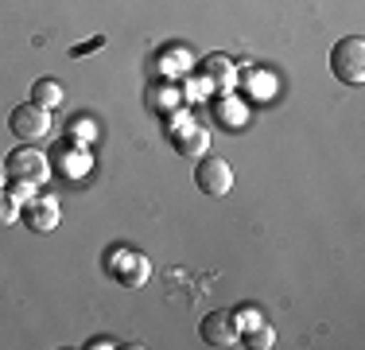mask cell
Wrapping results in <instances>:
<instances>
[{
  "instance_id": "1",
  "label": "cell",
  "mask_w": 365,
  "mask_h": 350,
  "mask_svg": "<svg viewBox=\"0 0 365 350\" xmlns=\"http://www.w3.org/2000/svg\"><path fill=\"white\" fill-rule=\"evenodd\" d=\"M330 74L342 86H361L365 82V39L361 35H342L330 47Z\"/></svg>"
},
{
  "instance_id": "2",
  "label": "cell",
  "mask_w": 365,
  "mask_h": 350,
  "mask_svg": "<svg viewBox=\"0 0 365 350\" xmlns=\"http://www.w3.org/2000/svg\"><path fill=\"white\" fill-rule=\"evenodd\" d=\"M106 273L125 288H140V284H148V276H152V261H148L140 249H133V245H113L106 253Z\"/></svg>"
},
{
  "instance_id": "3",
  "label": "cell",
  "mask_w": 365,
  "mask_h": 350,
  "mask_svg": "<svg viewBox=\"0 0 365 350\" xmlns=\"http://www.w3.org/2000/svg\"><path fill=\"white\" fill-rule=\"evenodd\" d=\"M4 175H8V183H24V187L36 191V187L47 183L51 160L43 152H36L31 144H24V148H16V152L4 156Z\"/></svg>"
},
{
  "instance_id": "4",
  "label": "cell",
  "mask_w": 365,
  "mask_h": 350,
  "mask_svg": "<svg viewBox=\"0 0 365 350\" xmlns=\"http://www.w3.org/2000/svg\"><path fill=\"white\" fill-rule=\"evenodd\" d=\"M8 129L12 136H20L24 144H36L51 133V109H43L36 101H20L12 113H8Z\"/></svg>"
},
{
  "instance_id": "5",
  "label": "cell",
  "mask_w": 365,
  "mask_h": 350,
  "mask_svg": "<svg viewBox=\"0 0 365 350\" xmlns=\"http://www.w3.org/2000/svg\"><path fill=\"white\" fill-rule=\"evenodd\" d=\"M195 187L210 199H222L233 191V168L222 160V156H202L195 168Z\"/></svg>"
},
{
  "instance_id": "6",
  "label": "cell",
  "mask_w": 365,
  "mask_h": 350,
  "mask_svg": "<svg viewBox=\"0 0 365 350\" xmlns=\"http://www.w3.org/2000/svg\"><path fill=\"white\" fill-rule=\"evenodd\" d=\"M58 203L55 199H47V195H31V199H24L20 203V222L28 226V230H36V234H51L58 226Z\"/></svg>"
},
{
  "instance_id": "7",
  "label": "cell",
  "mask_w": 365,
  "mask_h": 350,
  "mask_svg": "<svg viewBox=\"0 0 365 350\" xmlns=\"http://www.w3.org/2000/svg\"><path fill=\"white\" fill-rule=\"evenodd\" d=\"M198 335L206 346H237V327H233L230 311H206L198 323Z\"/></svg>"
},
{
  "instance_id": "8",
  "label": "cell",
  "mask_w": 365,
  "mask_h": 350,
  "mask_svg": "<svg viewBox=\"0 0 365 350\" xmlns=\"http://www.w3.org/2000/svg\"><path fill=\"white\" fill-rule=\"evenodd\" d=\"M171 140H175L179 156H206V148H210V133H206L202 125H195L190 117H187V125L171 129Z\"/></svg>"
},
{
  "instance_id": "9",
  "label": "cell",
  "mask_w": 365,
  "mask_h": 350,
  "mask_svg": "<svg viewBox=\"0 0 365 350\" xmlns=\"http://www.w3.org/2000/svg\"><path fill=\"white\" fill-rule=\"evenodd\" d=\"M51 156H55L58 171H66V175H82V168H86V156H82V148H78L74 140H58Z\"/></svg>"
},
{
  "instance_id": "10",
  "label": "cell",
  "mask_w": 365,
  "mask_h": 350,
  "mask_svg": "<svg viewBox=\"0 0 365 350\" xmlns=\"http://www.w3.org/2000/svg\"><path fill=\"white\" fill-rule=\"evenodd\" d=\"M63 82H55V78H36L31 82V98L28 101H36L43 105V109H55V105H63Z\"/></svg>"
},
{
  "instance_id": "11",
  "label": "cell",
  "mask_w": 365,
  "mask_h": 350,
  "mask_svg": "<svg viewBox=\"0 0 365 350\" xmlns=\"http://www.w3.org/2000/svg\"><path fill=\"white\" fill-rule=\"evenodd\" d=\"M241 339H245V346H253V350H268L276 343V331H272V323H253L249 331H241Z\"/></svg>"
},
{
  "instance_id": "12",
  "label": "cell",
  "mask_w": 365,
  "mask_h": 350,
  "mask_svg": "<svg viewBox=\"0 0 365 350\" xmlns=\"http://www.w3.org/2000/svg\"><path fill=\"white\" fill-rule=\"evenodd\" d=\"M214 113L225 121V129H241V125H245V109H241L237 98H222L218 105H214Z\"/></svg>"
},
{
  "instance_id": "13",
  "label": "cell",
  "mask_w": 365,
  "mask_h": 350,
  "mask_svg": "<svg viewBox=\"0 0 365 350\" xmlns=\"http://www.w3.org/2000/svg\"><path fill=\"white\" fill-rule=\"evenodd\" d=\"M230 319H233V327H237V339H241V331H249L253 323H260V315L253 304H237V308L230 311Z\"/></svg>"
},
{
  "instance_id": "14",
  "label": "cell",
  "mask_w": 365,
  "mask_h": 350,
  "mask_svg": "<svg viewBox=\"0 0 365 350\" xmlns=\"http://www.w3.org/2000/svg\"><path fill=\"white\" fill-rule=\"evenodd\" d=\"M16 218H20V203L8 191H0V226H12Z\"/></svg>"
},
{
  "instance_id": "15",
  "label": "cell",
  "mask_w": 365,
  "mask_h": 350,
  "mask_svg": "<svg viewBox=\"0 0 365 350\" xmlns=\"http://www.w3.org/2000/svg\"><path fill=\"white\" fill-rule=\"evenodd\" d=\"M93 346L109 350V346H117V339H113V335H98V339H90V343H86V350H93Z\"/></svg>"
},
{
  "instance_id": "16",
  "label": "cell",
  "mask_w": 365,
  "mask_h": 350,
  "mask_svg": "<svg viewBox=\"0 0 365 350\" xmlns=\"http://www.w3.org/2000/svg\"><path fill=\"white\" fill-rule=\"evenodd\" d=\"M101 43H106V39H101V35H98V39H90V43H82V47H74V55H86V51L101 47Z\"/></svg>"
},
{
  "instance_id": "17",
  "label": "cell",
  "mask_w": 365,
  "mask_h": 350,
  "mask_svg": "<svg viewBox=\"0 0 365 350\" xmlns=\"http://www.w3.org/2000/svg\"><path fill=\"white\" fill-rule=\"evenodd\" d=\"M4 183H8V175H4V160H0V187H4Z\"/></svg>"
}]
</instances>
